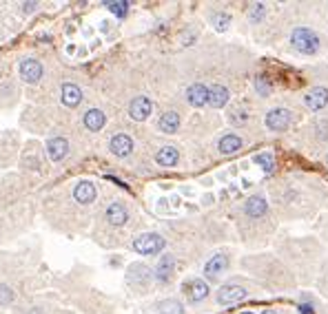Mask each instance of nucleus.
<instances>
[{"label": "nucleus", "instance_id": "f257e3e1", "mask_svg": "<svg viewBox=\"0 0 328 314\" xmlns=\"http://www.w3.org/2000/svg\"><path fill=\"white\" fill-rule=\"evenodd\" d=\"M290 47L302 55H315L320 51V35L308 27H295L290 33Z\"/></svg>", "mask_w": 328, "mask_h": 314}, {"label": "nucleus", "instance_id": "f03ea898", "mask_svg": "<svg viewBox=\"0 0 328 314\" xmlns=\"http://www.w3.org/2000/svg\"><path fill=\"white\" fill-rule=\"evenodd\" d=\"M164 246H166V241H164L162 235L158 233H144V235H138L136 239H133V250L138 252V255H160L164 250Z\"/></svg>", "mask_w": 328, "mask_h": 314}, {"label": "nucleus", "instance_id": "7ed1b4c3", "mask_svg": "<svg viewBox=\"0 0 328 314\" xmlns=\"http://www.w3.org/2000/svg\"><path fill=\"white\" fill-rule=\"evenodd\" d=\"M290 122H293V113H290L288 109H284V106H275V109H270L264 117L266 128L273 131V133L286 131V128L290 126Z\"/></svg>", "mask_w": 328, "mask_h": 314}, {"label": "nucleus", "instance_id": "20e7f679", "mask_svg": "<svg viewBox=\"0 0 328 314\" xmlns=\"http://www.w3.org/2000/svg\"><path fill=\"white\" fill-rule=\"evenodd\" d=\"M208 292H211V288H208V283L204 279H198V277H193V279H186L182 283V295L186 297L188 303H200L204 301V299L208 297Z\"/></svg>", "mask_w": 328, "mask_h": 314}, {"label": "nucleus", "instance_id": "39448f33", "mask_svg": "<svg viewBox=\"0 0 328 314\" xmlns=\"http://www.w3.org/2000/svg\"><path fill=\"white\" fill-rule=\"evenodd\" d=\"M153 279V272L148 270L144 264H131L129 266V272H126V281L129 286H133L136 290H146L148 283Z\"/></svg>", "mask_w": 328, "mask_h": 314}, {"label": "nucleus", "instance_id": "423d86ee", "mask_svg": "<svg viewBox=\"0 0 328 314\" xmlns=\"http://www.w3.org/2000/svg\"><path fill=\"white\" fill-rule=\"evenodd\" d=\"M248 297V290L242 286H235V283H226L218 290V303L220 306H233V303H240Z\"/></svg>", "mask_w": 328, "mask_h": 314}, {"label": "nucleus", "instance_id": "0eeeda50", "mask_svg": "<svg viewBox=\"0 0 328 314\" xmlns=\"http://www.w3.org/2000/svg\"><path fill=\"white\" fill-rule=\"evenodd\" d=\"M228 255H224V252H218V255H213L211 259L204 264V277H206L208 281H218L220 277L226 272L228 268Z\"/></svg>", "mask_w": 328, "mask_h": 314}, {"label": "nucleus", "instance_id": "6e6552de", "mask_svg": "<svg viewBox=\"0 0 328 314\" xmlns=\"http://www.w3.org/2000/svg\"><path fill=\"white\" fill-rule=\"evenodd\" d=\"M18 73H20V78L27 82V84H36V82H40V78H42V62L36 60V58L20 60Z\"/></svg>", "mask_w": 328, "mask_h": 314}, {"label": "nucleus", "instance_id": "1a4fd4ad", "mask_svg": "<svg viewBox=\"0 0 328 314\" xmlns=\"http://www.w3.org/2000/svg\"><path fill=\"white\" fill-rule=\"evenodd\" d=\"M104 219L109 226L120 228V226H124L126 221H129V208H126L122 202H111L109 208L104 210Z\"/></svg>", "mask_w": 328, "mask_h": 314}, {"label": "nucleus", "instance_id": "9d476101", "mask_svg": "<svg viewBox=\"0 0 328 314\" xmlns=\"http://www.w3.org/2000/svg\"><path fill=\"white\" fill-rule=\"evenodd\" d=\"M173 272H176V257H173L171 252H166V255H162L160 261H158L153 277H156L158 283H168L173 279Z\"/></svg>", "mask_w": 328, "mask_h": 314}, {"label": "nucleus", "instance_id": "9b49d317", "mask_svg": "<svg viewBox=\"0 0 328 314\" xmlns=\"http://www.w3.org/2000/svg\"><path fill=\"white\" fill-rule=\"evenodd\" d=\"M151 111H153V104L146 95L133 97L129 104V115H131V120H136V122H144L146 117L151 115Z\"/></svg>", "mask_w": 328, "mask_h": 314}, {"label": "nucleus", "instance_id": "f8f14e48", "mask_svg": "<svg viewBox=\"0 0 328 314\" xmlns=\"http://www.w3.org/2000/svg\"><path fill=\"white\" fill-rule=\"evenodd\" d=\"M109 151H111V155H116V157H120V159L129 157L131 153H133V140L126 135V133H118V135L111 137Z\"/></svg>", "mask_w": 328, "mask_h": 314}, {"label": "nucleus", "instance_id": "ddd939ff", "mask_svg": "<svg viewBox=\"0 0 328 314\" xmlns=\"http://www.w3.org/2000/svg\"><path fill=\"white\" fill-rule=\"evenodd\" d=\"M186 102L196 109H202V106L208 104V86L202 84V82H196L186 89Z\"/></svg>", "mask_w": 328, "mask_h": 314}, {"label": "nucleus", "instance_id": "4468645a", "mask_svg": "<svg viewBox=\"0 0 328 314\" xmlns=\"http://www.w3.org/2000/svg\"><path fill=\"white\" fill-rule=\"evenodd\" d=\"M304 104L308 106L310 111H322L328 104V89H324V86H312L310 91H306Z\"/></svg>", "mask_w": 328, "mask_h": 314}, {"label": "nucleus", "instance_id": "2eb2a0df", "mask_svg": "<svg viewBox=\"0 0 328 314\" xmlns=\"http://www.w3.org/2000/svg\"><path fill=\"white\" fill-rule=\"evenodd\" d=\"M96 197H98V190H96V184L94 182H78L76 184V188H74V199L78 204L82 206H86V204H94L96 202Z\"/></svg>", "mask_w": 328, "mask_h": 314}, {"label": "nucleus", "instance_id": "dca6fc26", "mask_svg": "<svg viewBox=\"0 0 328 314\" xmlns=\"http://www.w3.org/2000/svg\"><path fill=\"white\" fill-rule=\"evenodd\" d=\"M244 213L248 215L250 219H260L268 213V202H266L264 195H253V197L246 199L244 204Z\"/></svg>", "mask_w": 328, "mask_h": 314}, {"label": "nucleus", "instance_id": "f3484780", "mask_svg": "<svg viewBox=\"0 0 328 314\" xmlns=\"http://www.w3.org/2000/svg\"><path fill=\"white\" fill-rule=\"evenodd\" d=\"M242 146H244V140L240 135H235V133H226V135H222L218 142V151L222 153V155H235Z\"/></svg>", "mask_w": 328, "mask_h": 314}, {"label": "nucleus", "instance_id": "a211bd4d", "mask_svg": "<svg viewBox=\"0 0 328 314\" xmlns=\"http://www.w3.org/2000/svg\"><path fill=\"white\" fill-rule=\"evenodd\" d=\"M178 162H180V151L176 146H162L156 153V164L162 168H173L178 166Z\"/></svg>", "mask_w": 328, "mask_h": 314}, {"label": "nucleus", "instance_id": "6ab92c4d", "mask_svg": "<svg viewBox=\"0 0 328 314\" xmlns=\"http://www.w3.org/2000/svg\"><path fill=\"white\" fill-rule=\"evenodd\" d=\"M228 100H230V91L224 84L208 86V104H211L213 109H222V106H226Z\"/></svg>", "mask_w": 328, "mask_h": 314}, {"label": "nucleus", "instance_id": "aec40b11", "mask_svg": "<svg viewBox=\"0 0 328 314\" xmlns=\"http://www.w3.org/2000/svg\"><path fill=\"white\" fill-rule=\"evenodd\" d=\"M180 124H182L180 113H176V111L162 113V117L158 120V128H160L162 133H166V135H173V133L180 131Z\"/></svg>", "mask_w": 328, "mask_h": 314}, {"label": "nucleus", "instance_id": "412c9836", "mask_svg": "<svg viewBox=\"0 0 328 314\" xmlns=\"http://www.w3.org/2000/svg\"><path fill=\"white\" fill-rule=\"evenodd\" d=\"M82 124H84L86 131H94V133H98L104 128L106 124V115L102 113L100 109H89L84 113V117H82Z\"/></svg>", "mask_w": 328, "mask_h": 314}, {"label": "nucleus", "instance_id": "4be33fe9", "mask_svg": "<svg viewBox=\"0 0 328 314\" xmlns=\"http://www.w3.org/2000/svg\"><path fill=\"white\" fill-rule=\"evenodd\" d=\"M66 153H69V142L64 137H51L47 142V155L51 162H60Z\"/></svg>", "mask_w": 328, "mask_h": 314}, {"label": "nucleus", "instance_id": "5701e85b", "mask_svg": "<svg viewBox=\"0 0 328 314\" xmlns=\"http://www.w3.org/2000/svg\"><path fill=\"white\" fill-rule=\"evenodd\" d=\"M60 93H62V102L64 106H71V109H76V106L82 102V91L78 84H74V82H64L62 89H60Z\"/></svg>", "mask_w": 328, "mask_h": 314}, {"label": "nucleus", "instance_id": "b1692460", "mask_svg": "<svg viewBox=\"0 0 328 314\" xmlns=\"http://www.w3.org/2000/svg\"><path fill=\"white\" fill-rule=\"evenodd\" d=\"M156 308H158V314H184V306L178 299H164Z\"/></svg>", "mask_w": 328, "mask_h": 314}, {"label": "nucleus", "instance_id": "393cba45", "mask_svg": "<svg viewBox=\"0 0 328 314\" xmlns=\"http://www.w3.org/2000/svg\"><path fill=\"white\" fill-rule=\"evenodd\" d=\"M211 24L215 31H226V29L230 27V13L228 11H213L211 13Z\"/></svg>", "mask_w": 328, "mask_h": 314}, {"label": "nucleus", "instance_id": "a878e982", "mask_svg": "<svg viewBox=\"0 0 328 314\" xmlns=\"http://www.w3.org/2000/svg\"><path fill=\"white\" fill-rule=\"evenodd\" d=\"M253 86H255V91H258V95H262V97H268L270 93H273V82H270L268 75H264V73L255 75Z\"/></svg>", "mask_w": 328, "mask_h": 314}, {"label": "nucleus", "instance_id": "bb28decb", "mask_svg": "<svg viewBox=\"0 0 328 314\" xmlns=\"http://www.w3.org/2000/svg\"><path fill=\"white\" fill-rule=\"evenodd\" d=\"M248 111L244 109V106H233V109L228 111V122L233 126H244L246 122H248Z\"/></svg>", "mask_w": 328, "mask_h": 314}, {"label": "nucleus", "instance_id": "cd10ccee", "mask_svg": "<svg viewBox=\"0 0 328 314\" xmlns=\"http://www.w3.org/2000/svg\"><path fill=\"white\" fill-rule=\"evenodd\" d=\"M104 7L109 9L114 16H118V18H124L126 13H129V7L131 4L126 2V0H109V2H104Z\"/></svg>", "mask_w": 328, "mask_h": 314}, {"label": "nucleus", "instance_id": "c85d7f7f", "mask_svg": "<svg viewBox=\"0 0 328 314\" xmlns=\"http://www.w3.org/2000/svg\"><path fill=\"white\" fill-rule=\"evenodd\" d=\"M253 159H255V164H258V166H262L264 173H273L275 171V157H273V153H258Z\"/></svg>", "mask_w": 328, "mask_h": 314}, {"label": "nucleus", "instance_id": "c756f323", "mask_svg": "<svg viewBox=\"0 0 328 314\" xmlns=\"http://www.w3.org/2000/svg\"><path fill=\"white\" fill-rule=\"evenodd\" d=\"M266 16V4L264 2H258V4H250V9H248V20L250 22H262Z\"/></svg>", "mask_w": 328, "mask_h": 314}, {"label": "nucleus", "instance_id": "7c9ffc66", "mask_svg": "<svg viewBox=\"0 0 328 314\" xmlns=\"http://www.w3.org/2000/svg\"><path fill=\"white\" fill-rule=\"evenodd\" d=\"M315 131H317V137L320 140H328V120H317L315 122Z\"/></svg>", "mask_w": 328, "mask_h": 314}, {"label": "nucleus", "instance_id": "2f4dec72", "mask_svg": "<svg viewBox=\"0 0 328 314\" xmlns=\"http://www.w3.org/2000/svg\"><path fill=\"white\" fill-rule=\"evenodd\" d=\"M12 301H14V290H9V286L0 283V303L7 306V303H12Z\"/></svg>", "mask_w": 328, "mask_h": 314}, {"label": "nucleus", "instance_id": "473e14b6", "mask_svg": "<svg viewBox=\"0 0 328 314\" xmlns=\"http://www.w3.org/2000/svg\"><path fill=\"white\" fill-rule=\"evenodd\" d=\"M20 7H22V13H34V11H38V2H22Z\"/></svg>", "mask_w": 328, "mask_h": 314}, {"label": "nucleus", "instance_id": "72a5a7b5", "mask_svg": "<svg viewBox=\"0 0 328 314\" xmlns=\"http://www.w3.org/2000/svg\"><path fill=\"white\" fill-rule=\"evenodd\" d=\"M300 314H315V310H312L308 303H302V306H300Z\"/></svg>", "mask_w": 328, "mask_h": 314}, {"label": "nucleus", "instance_id": "f704fd0d", "mask_svg": "<svg viewBox=\"0 0 328 314\" xmlns=\"http://www.w3.org/2000/svg\"><path fill=\"white\" fill-rule=\"evenodd\" d=\"M262 314H278V312H275V310H264Z\"/></svg>", "mask_w": 328, "mask_h": 314}, {"label": "nucleus", "instance_id": "c9c22d12", "mask_svg": "<svg viewBox=\"0 0 328 314\" xmlns=\"http://www.w3.org/2000/svg\"><path fill=\"white\" fill-rule=\"evenodd\" d=\"M240 314H255V312H240Z\"/></svg>", "mask_w": 328, "mask_h": 314}, {"label": "nucleus", "instance_id": "e433bc0d", "mask_svg": "<svg viewBox=\"0 0 328 314\" xmlns=\"http://www.w3.org/2000/svg\"><path fill=\"white\" fill-rule=\"evenodd\" d=\"M326 166H328V155H326Z\"/></svg>", "mask_w": 328, "mask_h": 314}]
</instances>
